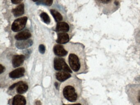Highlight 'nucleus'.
<instances>
[{
  "label": "nucleus",
  "mask_w": 140,
  "mask_h": 105,
  "mask_svg": "<svg viewBox=\"0 0 140 105\" xmlns=\"http://www.w3.org/2000/svg\"><path fill=\"white\" fill-rule=\"evenodd\" d=\"M127 94L132 105H140V85H129Z\"/></svg>",
  "instance_id": "nucleus-1"
},
{
  "label": "nucleus",
  "mask_w": 140,
  "mask_h": 105,
  "mask_svg": "<svg viewBox=\"0 0 140 105\" xmlns=\"http://www.w3.org/2000/svg\"><path fill=\"white\" fill-rule=\"evenodd\" d=\"M63 94L65 98L69 101L74 102L77 100V95L75 89L72 86L65 87L63 90Z\"/></svg>",
  "instance_id": "nucleus-2"
},
{
  "label": "nucleus",
  "mask_w": 140,
  "mask_h": 105,
  "mask_svg": "<svg viewBox=\"0 0 140 105\" xmlns=\"http://www.w3.org/2000/svg\"><path fill=\"white\" fill-rule=\"evenodd\" d=\"M54 68L55 70L60 71L63 70L65 71L72 73V70H71L68 65L65 61L64 59L61 58H55L54 60Z\"/></svg>",
  "instance_id": "nucleus-3"
},
{
  "label": "nucleus",
  "mask_w": 140,
  "mask_h": 105,
  "mask_svg": "<svg viewBox=\"0 0 140 105\" xmlns=\"http://www.w3.org/2000/svg\"><path fill=\"white\" fill-rule=\"evenodd\" d=\"M28 18L23 17L15 20L12 25V29L14 32H17L21 31L25 27Z\"/></svg>",
  "instance_id": "nucleus-4"
},
{
  "label": "nucleus",
  "mask_w": 140,
  "mask_h": 105,
  "mask_svg": "<svg viewBox=\"0 0 140 105\" xmlns=\"http://www.w3.org/2000/svg\"><path fill=\"white\" fill-rule=\"evenodd\" d=\"M69 62L71 69L75 72L78 71L81 67V64L78 58L74 54H70L69 56Z\"/></svg>",
  "instance_id": "nucleus-5"
},
{
  "label": "nucleus",
  "mask_w": 140,
  "mask_h": 105,
  "mask_svg": "<svg viewBox=\"0 0 140 105\" xmlns=\"http://www.w3.org/2000/svg\"><path fill=\"white\" fill-rule=\"evenodd\" d=\"M25 70L23 67L18 68L11 71L9 73V76L12 78H17L23 76L24 74Z\"/></svg>",
  "instance_id": "nucleus-6"
},
{
  "label": "nucleus",
  "mask_w": 140,
  "mask_h": 105,
  "mask_svg": "<svg viewBox=\"0 0 140 105\" xmlns=\"http://www.w3.org/2000/svg\"><path fill=\"white\" fill-rule=\"evenodd\" d=\"M25 59V57L23 55H16L14 56L12 59V64L13 67L14 68L17 67L22 65Z\"/></svg>",
  "instance_id": "nucleus-7"
},
{
  "label": "nucleus",
  "mask_w": 140,
  "mask_h": 105,
  "mask_svg": "<svg viewBox=\"0 0 140 105\" xmlns=\"http://www.w3.org/2000/svg\"><path fill=\"white\" fill-rule=\"evenodd\" d=\"M33 42L31 39H29L27 40L19 41L16 42L15 45L17 48L20 49H25L28 48L32 46Z\"/></svg>",
  "instance_id": "nucleus-8"
},
{
  "label": "nucleus",
  "mask_w": 140,
  "mask_h": 105,
  "mask_svg": "<svg viewBox=\"0 0 140 105\" xmlns=\"http://www.w3.org/2000/svg\"><path fill=\"white\" fill-rule=\"evenodd\" d=\"M31 34L28 31H24L18 33L15 36V38L18 41L25 40L31 37Z\"/></svg>",
  "instance_id": "nucleus-9"
},
{
  "label": "nucleus",
  "mask_w": 140,
  "mask_h": 105,
  "mask_svg": "<svg viewBox=\"0 0 140 105\" xmlns=\"http://www.w3.org/2000/svg\"><path fill=\"white\" fill-rule=\"evenodd\" d=\"M26 103L25 98L20 95H16L12 100V105H25Z\"/></svg>",
  "instance_id": "nucleus-10"
},
{
  "label": "nucleus",
  "mask_w": 140,
  "mask_h": 105,
  "mask_svg": "<svg viewBox=\"0 0 140 105\" xmlns=\"http://www.w3.org/2000/svg\"><path fill=\"white\" fill-rule=\"evenodd\" d=\"M70 37L66 33H60L58 35V39L56 42L58 43L64 44L69 41Z\"/></svg>",
  "instance_id": "nucleus-11"
},
{
  "label": "nucleus",
  "mask_w": 140,
  "mask_h": 105,
  "mask_svg": "<svg viewBox=\"0 0 140 105\" xmlns=\"http://www.w3.org/2000/svg\"><path fill=\"white\" fill-rule=\"evenodd\" d=\"M53 51L55 55L59 56H65L67 55V51L61 45H55L53 48Z\"/></svg>",
  "instance_id": "nucleus-12"
},
{
  "label": "nucleus",
  "mask_w": 140,
  "mask_h": 105,
  "mask_svg": "<svg viewBox=\"0 0 140 105\" xmlns=\"http://www.w3.org/2000/svg\"><path fill=\"white\" fill-rule=\"evenodd\" d=\"M71 76L68 72L66 71H60L58 72L56 74V78L59 81L63 82L67 80Z\"/></svg>",
  "instance_id": "nucleus-13"
},
{
  "label": "nucleus",
  "mask_w": 140,
  "mask_h": 105,
  "mask_svg": "<svg viewBox=\"0 0 140 105\" xmlns=\"http://www.w3.org/2000/svg\"><path fill=\"white\" fill-rule=\"evenodd\" d=\"M56 30L58 32H68L70 30V27L67 23L59 22L57 25Z\"/></svg>",
  "instance_id": "nucleus-14"
},
{
  "label": "nucleus",
  "mask_w": 140,
  "mask_h": 105,
  "mask_svg": "<svg viewBox=\"0 0 140 105\" xmlns=\"http://www.w3.org/2000/svg\"><path fill=\"white\" fill-rule=\"evenodd\" d=\"M12 12L14 15L16 17L22 15L24 13V6L23 4H21L13 9Z\"/></svg>",
  "instance_id": "nucleus-15"
},
{
  "label": "nucleus",
  "mask_w": 140,
  "mask_h": 105,
  "mask_svg": "<svg viewBox=\"0 0 140 105\" xmlns=\"http://www.w3.org/2000/svg\"><path fill=\"white\" fill-rule=\"evenodd\" d=\"M28 88H29V87L27 84L22 82V83L18 86L16 90L17 92L19 94H23L27 92L28 90Z\"/></svg>",
  "instance_id": "nucleus-16"
},
{
  "label": "nucleus",
  "mask_w": 140,
  "mask_h": 105,
  "mask_svg": "<svg viewBox=\"0 0 140 105\" xmlns=\"http://www.w3.org/2000/svg\"><path fill=\"white\" fill-rule=\"evenodd\" d=\"M50 12L52 16H53V17L55 19V21L57 22H60L62 21L63 19L61 14L55 10H51Z\"/></svg>",
  "instance_id": "nucleus-17"
},
{
  "label": "nucleus",
  "mask_w": 140,
  "mask_h": 105,
  "mask_svg": "<svg viewBox=\"0 0 140 105\" xmlns=\"http://www.w3.org/2000/svg\"><path fill=\"white\" fill-rule=\"evenodd\" d=\"M41 19L44 21V23L46 24H49L50 22V19L49 15L45 12H42L40 14Z\"/></svg>",
  "instance_id": "nucleus-18"
},
{
  "label": "nucleus",
  "mask_w": 140,
  "mask_h": 105,
  "mask_svg": "<svg viewBox=\"0 0 140 105\" xmlns=\"http://www.w3.org/2000/svg\"><path fill=\"white\" fill-rule=\"evenodd\" d=\"M53 2V0H41L40 3L46 6H51Z\"/></svg>",
  "instance_id": "nucleus-19"
},
{
  "label": "nucleus",
  "mask_w": 140,
  "mask_h": 105,
  "mask_svg": "<svg viewBox=\"0 0 140 105\" xmlns=\"http://www.w3.org/2000/svg\"><path fill=\"white\" fill-rule=\"evenodd\" d=\"M39 51L41 54H44L45 52V47L43 44H41L39 46Z\"/></svg>",
  "instance_id": "nucleus-20"
},
{
  "label": "nucleus",
  "mask_w": 140,
  "mask_h": 105,
  "mask_svg": "<svg viewBox=\"0 0 140 105\" xmlns=\"http://www.w3.org/2000/svg\"><path fill=\"white\" fill-rule=\"evenodd\" d=\"M22 82H22V81H19V82H17V83H14V84L12 85H11V86L10 87V88H9L10 90H12V89H13L14 88H15L16 87L18 86L19 85L22 83Z\"/></svg>",
  "instance_id": "nucleus-21"
},
{
  "label": "nucleus",
  "mask_w": 140,
  "mask_h": 105,
  "mask_svg": "<svg viewBox=\"0 0 140 105\" xmlns=\"http://www.w3.org/2000/svg\"><path fill=\"white\" fill-rule=\"evenodd\" d=\"M12 2L14 4H17L20 3L22 1V0H11Z\"/></svg>",
  "instance_id": "nucleus-22"
},
{
  "label": "nucleus",
  "mask_w": 140,
  "mask_h": 105,
  "mask_svg": "<svg viewBox=\"0 0 140 105\" xmlns=\"http://www.w3.org/2000/svg\"><path fill=\"white\" fill-rule=\"evenodd\" d=\"M100 2L103 3H108L110 2L111 0H99Z\"/></svg>",
  "instance_id": "nucleus-23"
},
{
  "label": "nucleus",
  "mask_w": 140,
  "mask_h": 105,
  "mask_svg": "<svg viewBox=\"0 0 140 105\" xmlns=\"http://www.w3.org/2000/svg\"><path fill=\"white\" fill-rule=\"evenodd\" d=\"M0 67H1V68H0V72H1V73H2L3 72H4V71L5 68L4 66H3L2 65H0Z\"/></svg>",
  "instance_id": "nucleus-24"
},
{
  "label": "nucleus",
  "mask_w": 140,
  "mask_h": 105,
  "mask_svg": "<svg viewBox=\"0 0 140 105\" xmlns=\"http://www.w3.org/2000/svg\"><path fill=\"white\" fill-rule=\"evenodd\" d=\"M63 105H82L81 104H80V103H76V104H69V105H65V104H64Z\"/></svg>",
  "instance_id": "nucleus-25"
},
{
  "label": "nucleus",
  "mask_w": 140,
  "mask_h": 105,
  "mask_svg": "<svg viewBox=\"0 0 140 105\" xmlns=\"http://www.w3.org/2000/svg\"><path fill=\"white\" fill-rule=\"evenodd\" d=\"M119 2H118V1H115V4L116 5V6L118 5H119Z\"/></svg>",
  "instance_id": "nucleus-26"
},
{
  "label": "nucleus",
  "mask_w": 140,
  "mask_h": 105,
  "mask_svg": "<svg viewBox=\"0 0 140 105\" xmlns=\"http://www.w3.org/2000/svg\"><path fill=\"white\" fill-rule=\"evenodd\" d=\"M33 1H34V2H36V1H38L39 0H32Z\"/></svg>",
  "instance_id": "nucleus-27"
}]
</instances>
